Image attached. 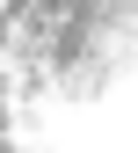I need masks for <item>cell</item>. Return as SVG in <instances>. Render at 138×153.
Instances as JSON below:
<instances>
[{"instance_id":"6da1fadb","label":"cell","mask_w":138,"mask_h":153,"mask_svg":"<svg viewBox=\"0 0 138 153\" xmlns=\"http://www.w3.org/2000/svg\"><path fill=\"white\" fill-rule=\"evenodd\" d=\"M15 44L36 80H109L138 51V0H15Z\"/></svg>"}]
</instances>
